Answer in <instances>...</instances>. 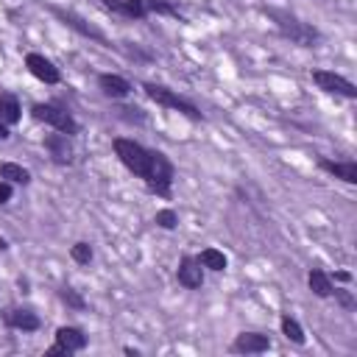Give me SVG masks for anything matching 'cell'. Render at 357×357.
Masks as SVG:
<instances>
[{
	"label": "cell",
	"instance_id": "6da1fadb",
	"mask_svg": "<svg viewBox=\"0 0 357 357\" xmlns=\"http://www.w3.org/2000/svg\"><path fill=\"white\" fill-rule=\"evenodd\" d=\"M271 17H274L277 28L282 31V36H288L290 42L301 45V48H316V45H319L321 34H319L316 25H310V23L293 17V14H285V12H271Z\"/></svg>",
	"mask_w": 357,
	"mask_h": 357
},
{
	"label": "cell",
	"instance_id": "7a4b0ae2",
	"mask_svg": "<svg viewBox=\"0 0 357 357\" xmlns=\"http://www.w3.org/2000/svg\"><path fill=\"white\" fill-rule=\"evenodd\" d=\"M112 146H115V154H117V159L123 162L126 170H131L134 176H140V178L148 176V170H151V151L146 146L134 143L128 137H117Z\"/></svg>",
	"mask_w": 357,
	"mask_h": 357
},
{
	"label": "cell",
	"instance_id": "3957f363",
	"mask_svg": "<svg viewBox=\"0 0 357 357\" xmlns=\"http://www.w3.org/2000/svg\"><path fill=\"white\" fill-rule=\"evenodd\" d=\"M173 162L162 154V151H151V170L148 176L143 178L146 187L154 193V196H162V198H170V190H173Z\"/></svg>",
	"mask_w": 357,
	"mask_h": 357
},
{
	"label": "cell",
	"instance_id": "277c9868",
	"mask_svg": "<svg viewBox=\"0 0 357 357\" xmlns=\"http://www.w3.org/2000/svg\"><path fill=\"white\" fill-rule=\"evenodd\" d=\"M31 117L36 120V123H48V126H54L56 131H62V134H78V120L73 117V112H67L65 106H59V104H34L31 106Z\"/></svg>",
	"mask_w": 357,
	"mask_h": 357
},
{
	"label": "cell",
	"instance_id": "5b68a950",
	"mask_svg": "<svg viewBox=\"0 0 357 357\" xmlns=\"http://www.w3.org/2000/svg\"><path fill=\"white\" fill-rule=\"evenodd\" d=\"M146 95H148L154 104L165 106V109H173V112H178V115L190 117V120H201L198 106H196V104H190V101H187V98H182V95H176L173 89H168V87H159V84H146Z\"/></svg>",
	"mask_w": 357,
	"mask_h": 357
},
{
	"label": "cell",
	"instance_id": "8992f818",
	"mask_svg": "<svg viewBox=\"0 0 357 357\" xmlns=\"http://www.w3.org/2000/svg\"><path fill=\"white\" fill-rule=\"evenodd\" d=\"M312 84H316L319 89H324V93H330V95H341V98H349V101L357 98V87L349 78H343L341 73H332V70H312Z\"/></svg>",
	"mask_w": 357,
	"mask_h": 357
},
{
	"label": "cell",
	"instance_id": "52a82bcc",
	"mask_svg": "<svg viewBox=\"0 0 357 357\" xmlns=\"http://www.w3.org/2000/svg\"><path fill=\"white\" fill-rule=\"evenodd\" d=\"M176 279L187 290H198L204 285V265L198 262V257L185 254L182 262H178V268H176Z\"/></svg>",
	"mask_w": 357,
	"mask_h": 357
},
{
	"label": "cell",
	"instance_id": "ba28073f",
	"mask_svg": "<svg viewBox=\"0 0 357 357\" xmlns=\"http://www.w3.org/2000/svg\"><path fill=\"white\" fill-rule=\"evenodd\" d=\"M3 324L12 327V330H20V332H36L42 327L39 316L28 307H9L3 310Z\"/></svg>",
	"mask_w": 357,
	"mask_h": 357
},
{
	"label": "cell",
	"instance_id": "9c48e42d",
	"mask_svg": "<svg viewBox=\"0 0 357 357\" xmlns=\"http://www.w3.org/2000/svg\"><path fill=\"white\" fill-rule=\"evenodd\" d=\"M25 67L34 78H39L42 84H59L62 81V73L59 67L51 62V59H45L42 54H28L25 56Z\"/></svg>",
	"mask_w": 357,
	"mask_h": 357
},
{
	"label": "cell",
	"instance_id": "30bf717a",
	"mask_svg": "<svg viewBox=\"0 0 357 357\" xmlns=\"http://www.w3.org/2000/svg\"><path fill=\"white\" fill-rule=\"evenodd\" d=\"M42 146H45V151L51 154V159H54L56 165H70V162H73V143H70V134H62V131L48 134V137L42 140Z\"/></svg>",
	"mask_w": 357,
	"mask_h": 357
},
{
	"label": "cell",
	"instance_id": "8fae6325",
	"mask_svg": "<svg viewBox=\"0 0 357 357\" xmlns=\"http://www.w3.org/2000/svg\"><path fill=\"white\" fill-rule=\"evenodd\" d=\"M268 349H271V338L262 332H240L232 343V352L238 354H262Z\"/></svg>",
	"mask_w": 357,
	"mask_h": 357
},
{
	"label": "cell",
	"instance_id": "7c38bea8",
	"mask_svg": "<svg viewBox=\"0 0 357 357\" xmlns=\"http://www.w3.org/2000/svg\"><path fill=\"white\" fill-rule=\"evenodd\" d=\"M98 87H101V93L112 101H123L131 95V84L123 78V76H115V73H104L98 76Z\"/></svg>",
	"mask_w": 357,
	"mask_h": 357
},
{
	"label": "cell",
	"instance_id": "4fadbf2b",
	"mask_svg": "<svg viewBox=\"0 0 357 357\" xmlns=\"http://www.w3.org/2000/svg\"><path fill=\"white\" fill-rule=\"evenodd\" d=\"M319 168L332 173L335 178H341V182L346 185H357V162L346 159V162H332V159H319Z\"/></svg>",
	"mask_w": 357,
	"mask_h": 357
},
{
	"label": "cell",
	"instance_id": "5bb4252c",
	"mask_svg": "<svg viewBox=\"0 0 357 357\" xmlns=\"http://www.w3.org/2000/svg\"><path fill=\"white\" fill-rule=\"evenodd\" d=\"M56 343H62L70 354H76V352H84V349H87V335H84V330H78V327H59V330H56Z\"/></svg>",
	"mask_w": 357,
	"mask_h": 357
},
{
	"label": "cell",
	"instance_id": "9a60e30c",
	"mask_svg": "<svg viewBox=\"0 0 357 357\" xmlns=\"http://www.w3.org/2000/svg\"><path fill=\"white\" fill-rule=\"evenodd\" d=\"M307 285H310V290L316 293L319 299H330L332 296V279H330V274L327 271H321V268H310V274H307Z\"/></svg>",
	"mask_w": 357,
	"mask_h": 357
},
{
	"label": "cell",
	"instance_id": "2e32d148",
	"mask_svg": "<svg viewBox=\"0 0 357 357\" xmlns=\"http://www.w3.org/2000/svg\"><path fill=\"white\" fill-rule=\"evenodd\" d=\"M20 117H23V109H20L17 95H12V93H0V120H3L6 126H17Z\"/></svg>",
	"mask_w": 357,
	"mask_h": 357
},
{
	"label": "cell",
	"instance_id": "e0dca14e",
	"mask_svg": "<svg viewBox=\"0 0 357 357\" xmlns=\"http://www.w3.org/2000/svg\"><path fill=\"white\" fill-rule=\"evenodd\" d=\"M198 262L207 268V271H215V274L227 271V265H229L227 254H223V251H218V249H204V251L198 254Z\"/></svg>",
	"mask_w": 357,
	"mask_h": 357
},
{
	"label": "cell",
	"instance_id": "ac0fdd59",
	"mask_svg": "<svg viewBox=\"0 0 357 357\" xmlns=\"http://www.w3.org/2000/svg\"><path fill=\"white\" fill-rule=\"evenodd\" d=\"M0 178H6V182H12V185H28L31 182V173L23 168V165H17V162H3L0 165Z\"/></svg>",
	"mask_w": 357,
	"mask_h": 357
},
{
	"label": "cell",
	"instance_id": "d6986e66",
	"mask_svg": "<svg viewBox=\"0 0 357 357\" xmlns=\"http://www.w3.org/2000/svg\"><path fill=\"white\" fill-rule=\"evenodd\" d=\"M146 6H148V12H154V14H162V17H173V20H178V23H187V17L178 12L170 0H146Z\"/></svg>",
	"mask_w": 357,
	"mask_h": 357
},
{
	"label": "cell",
	"instance_id": "ffe728a7",
	"mask_svg": "<svg viewBox=\"0 0 357 357\" xmlns=\"http://www.w3.org/2000/svg\"><path fill=\"white\" fill-rule=\"evenodd\" d=\"M279 327H282V335L288 338V341H293L296 346H304V330H301V324L293 319V316H282V321H279Z\"/></svg>",
	"mask_w": 357,
	"mask_h": 357
},
{
	"label": "cell",
	"instance_id": "44dd1931",
	"mask_svg": "<svg viewBox=\"0 0 357 357\" xmlns=\"http://www.w3.org/2000/svg\"><path fill=\"white\" fill-rule=\"evenodd\" d=\"M70 257H73L76 265H89V262H93V257H95V251H93V246H89V243L78 240V243L70 246Z\"/></svg>",
	"mask_w": 357,
	"mask_h": 357
},
{
	"label": "cell",
	"instance_id": "7402d4cb",
	"mask_svg": "<svg viewBox=\"0 0 357 357\" xmlns=\"http://www.w3.org/2000/svg\"><path fill=\"white\" fill-rule=\"evenodd\" d=\"M154 223H157L159 229H168V232H173V229L178 227V215H176V209L165 207V209H159V212L154 215Z\"/></svg>",
	"mask_w": 357,
	"mask_h": 357
},
{
	"label": "cell",
	"instance_id": "603a6c76",
	"mask_svg": "<svg viewBox=\"0 0 357 357\" xmlns=\"http://www.w3.org/2000/svg\"><path fill=\"white\" fill-rule=\"evenodd\" d=\"M59 299H62L70 310H87V299H84L76 288H62V290H59Z\"/></svg>",
	"mask_w": 357,
	"mask_h": 357
},
{
	"label": "cell",
	"instance_id": "cb8c5ba5",
	"mask_svg": "<svg viewBox=\"0 0 357 357\" xmlns=\"http://www.w3.org/2000/svg\"><path fill=\"white\" fill-rule=\"evenodd\" d=\"M146 14H148L146 0H123V17H131V20H143Z\"/></svg>",
	"mask_w": 357,
	"mask_h": 357
},
{
	"label": "cell",
	"instance_id": "d4e9b609",
	"mask_svg": "<svg viewBox=\"0 0 357 357\" xmlns=\"http://www.w3.org/2000/svg\"><path fill=\"white\" fill-rule=\"evenodd\" d=\"M56 14H59V17L65 20V25H70V28H76V31H81L84 36H95V39H104V36H101V34H98L95 28H89V25H84V23H81L78 17H73V14H65V12H59V9H56Z\"/></svg>",
	"mask_w": 357,
	"mask_h": 357
},
{
	"label": "cell",
	"instance_id": "484cf974",
	"mask_svg": "<svg viewBox=\"0 0 357 357\" xmlns=\"http://www.w3.org/2000/svg\"><path fill=\"white\" fill-rule=\"evenodd\" d=\"M332 296L338 299V304L346 310V312H352L354 307H357V301H354V296L349 293V290H343V288H332Z\"/></svg>",
	"mask_w": 357,
	"mask_h": 357
},
{
	"label": "cell",
	"instance_id": "4316f807",
	"mask_svg": "<svg viewBox=\"0 0 357 357\" xmlns=\"http://www.w3.org/2000/svg\"><path fill=\"white\" fill-rule=\"evenodd\" d=\"M12 196H14V185H12V182H6V178H0V207L9 204V201H12Z\"/></svg>",
	"mask_w": 357,
	"mask_h": 357
},
{
	"label": "cell",
	"instance_id": "83f0119b",
	"mask_svg": "<svg viewBox=\"0 0 357 357\" xmlns=\"http://www.w3.org/2000/svg\"><path fill=\"white\" fill-rule=\"evenodd\" d=\"M45 357H70V352H67L62 343H54L48 352H45Z\"/></svg>",
	"mask_w": 357,
	"mask_h": 357
},
{
	"label": "cell",
	"instance_id": "f1b7e54d",
	"mask_svg": "<svg viewBox=\"0 0 357 357\" xmlns=\"http://www.w3.org/2000/svg\"><path fill=\"white\" fill-rule=\"evenodd\" d=\"M101 3H104V9H109L115 14H123V0H101Z\"/></svg>",
	"mask_w": 357,
	"mask_h": 357
},
{
	"label": "cell",
	"instance_id": "f546056e",
	"mask_svg": "<svg viewBox=\"0 0 357 357\" xmlns=\"http://www.w3.org/2000/svg\"><path fill=\"white\" fill-rule=\"evenodd\" d=\"M330 279H335V282H352V274L349 271H335V277H330Z\"/></svg>",
	"mask_w": 357,
	"mask_h": 357
},
{
	"label": "cell",
	"instance_id": "4dcf8cb0",
	"mask_svg": "<svg viewBox=\"0 0 357 357\" xmlns=\"http://www.w3.org/2000/svg\"><path fill=\"white\" fill-rule=\"evenodd\" d=\"M6 140H9V126L0 120V143H6Z\"/></svg>",
	"mask_w": 357,
	"mask_h": 357
},
{
	"label": "cell",
	"instance_id": "1f68e13d",
	"mask_svg": "<svg viewBox=\"0 0 357 357\" xmlns=\"http://www.w3.org/2000/svg\"><path fill=\"white\" fill-rule=\"evenodd\" d=\"M123 352H126V354H131V357H140V352H137V349H131V346H126Z\"/></svg>",
	"mask_w": 357,
	"mask_h": 357
},
{
	"label": "cell",
	"instance_id": "d6a6232c",
	"mask_svg": "<svg viewBox=\"0 0 357 357\" xmlns=\"http://www.w3.org/2000/svg\"><path fill=\"white\" fill-rule=\"evenodd\" d=\"M6 249H9V243H6L3 238H0V251H6Z\"/></svg>",
	"mask_w": 357,
	"mask_h": 357
}]
</instances>
